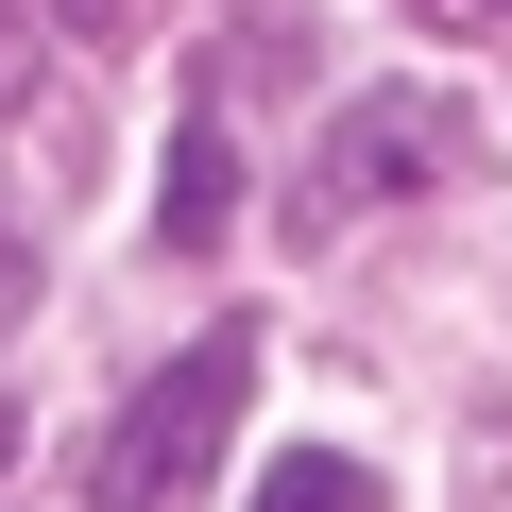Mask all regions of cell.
I'll return each mask as SVG.
<instances>
[{
	"instance_id": "cell-4",
	"label": "cell",
	"mask_w": 512,
	"mask_h": 512,
	"mask_svg": "<svg viewBox=\"0 0 512 512\" xmlns=\"http://www.w3.org/2000/svg\"><path fill=\"white\" fill-rule=\"evenodd\" d=\"M256 512H376V461L308 444V461H274V478H256Z\"/></svg>"
},
{
	"instance_id": "cell-2",
	"label": "cell",
	"mask_w": 512,
	"mask_h": 512,
	"mask_svg": "<svg viewBox=\"0 0 512 512\" xmlns=\"http://www.w3.org/2000/svg\"><path fill=\"white\" fill-rule=\"evenodd\" d=\"M410 188H461V120L444 103H342L325 154H308V222H359V205H410Z\"/></svg>"
},
{
	"instance_id": "cell-6",
	"label": "cell",
	"mask_w": 512,
	"mask_h": 512,
	"mask_svg": "<svg viewBox=\"0 0 512 512\" xmlns=\"http://www.w3.org/2000/svg\"><path fill=\"white\" fill-rule=\"evenodd\" d=\"M18 69H35V35H18V18H0V103H18Z\"/></svg>"
},
{
	"instance_id": "cell-7",
	"label": "cell",
	"mask_w": 512,
	"mask_h": 512,
	"mask_svg": "<svg viewBox=\"0 0 512 512\" xmlns=\"http://www.w3.org/2000/svg\"><path fill=\"white\" fill-rule=\"evenodd\" d=\"M0 461H18V410H0Z\"/></svg>"
},
{
	"instance_id": "cell-5",
	"label": "cell",
	"mask_w": 512,
	"mask_h": 512,
	"mask_svg": "<svg viewBox=\"0 0 512 512\" xmlns=\"http://www.w3.org/2000/svg\"><path fill=\"white\" fill-rule=\"evenodd\" d=\"M35 308V256H18V222H0V325H18Z\"/></svg>"
},
{
	"instance_id": "cell-1",
	"label": "cell",
	"mask_w": 512,
	"mask_h": 512,
	"mask_svg": "<svg viewBox=\"0 0 512 512\" xmlns=\"http://www.w3.org/2000/svg\"><path fill=\"white\" fill-rule=\"evenodd\" d=\"M239 393H256V342H239V325H205L188 359H154V376L120 393V427L86 444V512H188V478L222 461Z\"/></svg>"
},
{
	"instance_id": "cell-8",
	"label": "cell",
	"mask_w": 512,
	"mask_h": 512,
	"mask_svg": "<svg viewBox=\"0 0 512 512\" xmlns=\"http://www.w3.org/2000/svg\"><path fill=\"white\" fill-rule=\"evenodd\" d=\"M478 18H512V0H478Z\"/></svg>"
},
{
	"instance_id": "cell-3",
	"label": "cell",
	"mask_w": 512,
	"mask_h": 512,
	"mask_svg": "<svg viewBox=\"0 0 512 512\" xmlns=\"http://www.w3.org/2000/svg\"><path fill=\"white\" fill-rule=\"evenodd\" d=\"M222 222H239V171H222V137L188 120V137H171V188H154V239H171V256H205Z\"/></svg>"
}]
</instances>
